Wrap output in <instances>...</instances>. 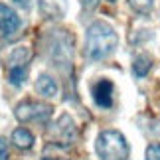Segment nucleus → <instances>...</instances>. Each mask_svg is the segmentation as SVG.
<instances>
[{
	"label": "nucleus",
	"mask_w": 160,
	"mask_h": 160,
	"mask_svg": "<svg viewBox=\"0 0 160 160\" xmlns=\"http://www.w3.org/2000/svg\"><path fill=\"white\" fill-rule=\"evenodd\" d=\"M111 2H113V0H111Z\"/></svg>",
	"instance_id": "obj_18"
},
{
	"label": "nucleus",
	"mask_w": 160,
	"mask_h": 160,
	"mask_svg": "<svg viewBox=\"0 0 160 160\" xmlns=\"http://www.w3.org/2000/svg\"><path fill=\"white\" fill-rule=\"evenodd\" d=\"M93 99L99 107L103 109H109L113 105V83L109 79H99L95 85H93Z\"/></svg>",
	"instance_id": "obj_6"
},
{
	"label": "nucleus",
	"mask_w": 160,
	"mask_h": 160,
	"mask_svg": "<svg viewBox=\"0 0 160 160\" xmlns=\"http://www.w3.org/2000/svg\"><path fill=\"white\" fill-rule=\"evenodd\" d=\"M53 127L55 128H52V131H50V137H52V140H53L55 144L69 146V144H73V140L77 138V128H75L73 121L67 115H61Z\"/></svg>",
	"instance_id": "obj_5"
},
{
	"label": "nucleus",
	"mask_w": 160,
	"mask_h": 160,
	"mask_svg": "<svg viewBox=\"0 0 160 160\" xmlns=\"http://www.w3.org/2000/svg\"><path fill=\"white\" fill-rule=\"evenodd\" d=\"M30 53L28 48H16L14 52L10 53L8 59V79L14 87H20V85L26 81V73H28V63H30Z\"/></svg>",
	"instance_id": "obj_3"
},
{
	"label": "nucleus",
	"mask_w": 160,
	"mask_h": 160,
	"mask_svg": "<svg viewBox=\"0 0 160 160\" xmlns=\"http://www.w3.org/2000/svg\"><path fill=\"white\" fill-rule=\"evenodd\" d=\"M128 4H131L138 14H148L150 8H152V0H128Z\"/></svg>",
	"instance_id": "obj_12"
},
{
	"label": "nucleus",
	"mask_w": 160,
	"mask_h": 160,
	"mask_svg": "<svg viewBox=\"0 0 160 160\" xmlns=\"http://www.w3.org/2000/svg\"><path fill=\"white\" fill-rule=\"evenodd\" d=\"M0 160H8V144L4 138H0Z\"/></svg>",
	"instance_id": "obj_14"
},
{
	"label": "nucleus",
	"mask_w": 160,
	"mask_h": 160,
	"mask_svg": "<svg viewBox=\"0 0 160 160\" xmlns=\"http://www.w3.org/2000/svg\"><path fill=\"white\" fill-rule=\"evenodd\" d=\"M12 142H14L18 148H32L34 144V134L28 131V128H16L14 132H12Z\"/></svg>",
	"instance_id": "obj_10"
},
{
	"label": "nucleus",
	"mask_w": 160,
	"mask_h": 160,
	"mask_svg": "<svg viewBox=\"0 0 160 160\" xmlns=\"http://www.w3.org/2000/svg\"><path fill=\"white\" fill-rule=\"evenodd\" d=\"M81 4H83V8H87V10H93L97 4H99V0H81Z\"/></svg>",
	"instance_id": "obj_15"
},
{
	"label": "nucleus",
	"mask_w": 160,
	"mask_h": 160,
	"mask_svg": "<svg viewBox=\"0 0 160 160\" xmlns=\"http://www.w3.org/2000/svg\"><path fill=\"white\" fill-rule=\"evenodd\" d=\"M36 89H38V93L44 95V97H55L58 95V83H55V79L50 77L48 73L40 75L38 83H36Z\"/></svg>",
	"instance_id": "obj_9"
},
{
	"label": "nucleus",
	"mask_w": 160,
	"mask_h": 160,
	"mask_svg": "<svg viewBox=\"0 0 160 160\" xmlns=\"http://www.w3.org/2000/svg\"><path fill=\"white\" fill-rule=\"evenodd\" d=\"M52 107L46 103H36V101H26L16 107V119L22 122H38L46 125L52 117Z\"/></svg>",
	"instance_id": "obj_4"
},
{
	"label": "nucleus",
	"mask_w": 160,
	"mask_h": 160,
	"mask_svg": "<svg viewBox=\"0 0 160 160\" xmlns=\"http://www.w3.org/2000/svg\"><path fill=\"white\" fill-rule=\"evenodd\" d=\"M150 58H146V55H138L137 59H134V63H132V71H134V75L137 77H144L146 73L150 71Z\"/></svg>",
	"instance_id": "obj_11"
},
{
	"label": "nucleus",
	"mask_w": 160,
	"mask_h": 160,
	"mask_svg": "<svg viewBox=\"0 0 160 160\" xmlns=\"http://www.w3.org/2000/svg\"><path fill=\"white\" fill-rule=\"evenodd\" d=\"M20 28V18L12 8H8L6 4H0V32L4 36L16 34V30Z\"/></svg>",
	"instance_id": "obj_7"
},
{
	"label": "nucleus",
	"mask_w": 160,
	"mask_h": 160,
	"mask_svg": "<svg viewBox=\"0 0 160 160\" xmlns=\"http://www.w3.org/2000/svg\"><path fill=\"white\" fill-rule=\"evenodd\" d=\"M44 160H65V158H44Z\"/></svg>",
	"instance_id": "obj_17"
},
{
	"label": "nucleus",
	"mask_w": 160,
	"mask_h": 160,
	"mask_svg": "<svg viewBox=\"0 0 160 160\" xmlns=\"http://www.w3.org/2000/svg\"><path fill=\"white\" fill-rule=\"evenodd\" d=\"M97 154L103 160H127L128 158V144L127 138L119 131H103L97 137Z\"/></svg>",
	"instance_id": "obj_2"
},
{
	"label": "nucleus",
	"mask_w": 160,
	"mask_h": 160,
	"mask_svg": "<svg viewBox=\"0 0 160 160\" xmlns=\"http://www.w3.org/2000/svg\"><path fill=\"white\" fill-rule=\"evenodd\" d=\"M119 38L117 32L107 22H93L87 28V38H85V55L93 61L105 59L107 55L115 52Z\"/></svg>",
	"instance_id": "obj_1"
},
{
	"label": "nucleus",
	"mask_w": 160,
	"mask_h": 160,
	"mask_svg": "<svg viewBox=\"0 0 160 160\" xmlns=\"http://www.w3.org/2000/svg\"><path fill=\"white\" fill-rule=\"evenodd\" d=\"M146 160H160V144H150L146 148Z\"/></svg>",
	"instance_id": "obj_13"
},
{
	"label": "nucleus",
	"mask_w": 160,
	"mask_h": 160,
	"mask_svg": "<svg viewBox=\"0 0 160 160\" xmlns=\"http://www.w3.org/2000/svg\"><path fill=\"white\" fill-rule=\"evenodd\" d=\"M40 10L48 18H61L65 12V0H40Z\"/></svg>",
	"instance_id": "obj_8"
},
{
	"label": "nucleus",
	"mask_w": 160,
	"mask_h": 160,
	"mask_svg": "<svg viewBox=\"0 0 160 160\" xmlns=\"http://www.w3.org/2000/svg\"><path fill=\"white\" fill-rule=\"evenodd\" d=\"M14 2L18 6H22V8H28V6H30V0H14Z\"/></svg>",
	"instance_id": "obj_16"
}]
</instances>
